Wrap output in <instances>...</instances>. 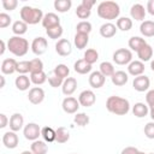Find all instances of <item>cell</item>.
I'll list each match as a JSON object with an SVG mask.
<instances>
[{
	"label": "cell",
	"mask_w": 154,
	"mask_h": 154,
	"mask_svg": "<svg viewBox=\"0 0 154 154\" xmlns=\"http://www.w3.org/2000/svg\"><path fill=\"white\" fill-rule=\"evenodd\" d=\"M106 108L108 112L116 116H125L130 111V102L124 97L112 95L106 101Z\"/></svg>",
	"instance_id": "6da1fadb"
},
{
	"label": "cell",
	"mask_w": 154,
	"mask_h": 154,
	"mask_svg": "<svg viewBox=\"0 0 154 154\" xmlns=\"http://www.w3.org/2000/svg\"><path fill=\"white\" fill-rule=\"evenodd\" d=\"M97 16L106 20L118 19L120 14V7L116 1H101L97 5Z\"/></svg>",
	"instance_id": "7a4b0ae2"
},
{
	"label": "cell",
	"mask_w": 154,
	"mask_h": 154,
	"mask_svg": "<svg viewBox=\"0 0 154 154\" xmlns=\"http://www.w3.org/2000/svg\"><path fill=\"white\" fill-rule=\"evenodd\" d=\"M20 20L25 22L28 25H35L43 19V12L41 8L31 7V6H23L19 11Z\"/></svg>",
	"instance_id": "3957f363"
},
{
	"label": "cell",
	"mask_w": 154,
	"mask_h": 154,
	"mask_svg": "<svg viewBox=\"0 0 154 154\" xmlns=\"http://www.w3.org/2000/svg\"><path fill=\"white\" fill-rule=\"evenodd\" d=\"M7 49L16 57H23L29 51V42L22 36H12L7 41Z\"/></svg>",
	"instance_id": "277c9868"
},
{
	"label": "cell",
	"mask_w": 154,
	"mask_h": 154,
	"mask_svg": "<svg viewBox=\"0 0 154 154\" xmlns=\"http://www.w3.org/2000/svg\"><path fill=\"white\" fill-rule=\"evenodd\" d=\"M112 59L117 65H129L132 61V52L128 48H119L113 53Z\"/></svg>",
	"instance_id": "5b68a950"
},
{
	"label": "cell",
	"mask_w": 154,
	"mask_h": 154,
	"mask_svg": "<svg viewBox=\"0 0 154 154\" xmlns=\"http://www.w3.org/2000/svg\"><path fill=\"white\" fill-rule=\"evenodd\" d=\"M23 135L26 140L29 141H36L38 140V137L41 136V128L38 124L36 123H29L24 126L23 129Z\"/></svg>",
	"instance_id": "8992f818"
},
{
	"label": "cell",
	"mask_w": 154,
	"mask_h": 154,
	"mask_svg": "<svg viewBox=\"0 0 154 154\" xmlns=\"http://www.w3.org/2000/svg\"><path fill=\"white\" fill-rule=\"evenodd\" d=\"M47 48H48V42L42 36L35 37L31 42V51L35 55H42L43 53H46Z\"/></svg>",
	"instance_id": "52a82bcc"
},
{
	"label": "cell",
	"mask_w": 154,
	"mask_h": 154,
	"mask_svg": "<svg viewBox=\"0 0 154 154\" xmlns=\"http://www.w3.org/2000/svg\"><path fill=\"white\" fill-rule=\"evenodd\" d=\"M79 102L76 97H72V96H66L64 100H63V103H61V107H63V111L67 114H75L77 113L78 108H79Z\"/></svg>",
	"instance_id": "ba28073f"
},
{
	"label": "cell",
	"mask_w": 154,
	"mask_h": 154,
	"mask_svg": "<svg viewBox=\"0 0 154 154\" xmlns=\"http://www.w3.org/2000/svg\"><path fill=\"white\" fill-rule=\"evenodd\" d=\"M96 101V96H95V93L90 89H87V90H83L79 95H78V102L81 106L83 107H91Z\"/></svg>",
	"instance_id": "9c48e42d"
},
{
	"label": "cell",
	"mask_w": 154,
	"mask_h": 154,
	"mask_svg": "<svg viewBox=\"0 0 154 154\" xmlns=\"http://www.w3.org/2000/svg\"><path fill=\"white\" fill-rule=\"evenodd\" d=\"M55 52L60 57H67L72 52V45L67 38H60L55 43Z\"/></svg>",
	"instance_id": "30bf717a"
},
{
	"label": "cell",
	"mask_w": 154,
	"mask_h": 154,
	"mask_svg": "<svg viewBox=\"0 0 154 154\" xmlns=\"http://www.w3.org/2000/svg\"><path fill=\"white\" fill-rule=\"evenodd\" d=\"M149 85H150V79L146 75H141V76H137L134 78L132 87L136 91H140V93L146 91L149 89Z\"/></svg>",
	"instance_id": "8fae6325"
},
{
	"label": "cell",
	"mask_w": 154,
	"mask_h": 154,
	"mask_svg": "<svg viewBox=\"0 0 154 154\" xmlns=\"http://www.w3.org/2000/svg\"><path fill=\"white\" fill-rule=\"evenodd\" d=\"M28 100L32 105H40L45 100V90L40 87H34L29 90L28 94Z\"/></svg>",
	"instance_id": "7c38bea8"
},
{
	"label": "cell",
	"mask_w": 154,
	"mask_h": 154,
	"mask_svg": "<svg viewBox=\"0 0 154 154\" xmlns=\"http://www.w3.org/2000/svg\"><path fill=\"white\" fill-rule=\"evenodd\" d=\"M2 143L6 148L8 149H14L18 143H19V138H18V135L14 132V131H7L2 135Z\"/></svg>",
	"instance_id": "4fadbf2b"
},
{
	"label": "cell",
	"mask_w": 154,
	"mask_h": 154,
	"mask_svg": "<svg viewBox=\"0 0 154 154\" xmlns=\"http://www.w3.org/2000/svg\"><path fill=\"white\" fill-rule=\"evenodd\" d=\"M41 23H42V26L45 29H49V28L60 25V18L58 17V14H55L53 12H48L43 16V19Z\"/></svg>",
	"instance_id": "5bb4252c"
},
{
	"label": "cell",
	"mask_w": 154,
	"mask_h": 154,
	"mask_svg": "<svg viewBox=\"0 0 154 154\" xmlns=\"http://www.w3.org/2000/svg\"><path fill=\"white\" fill-rule=\"evenodd\" d=\"M105 81H106V77L100 71H94L89 76V84L94 89H99V88L103 87Z\"/></svg>",
	"instance_id": "9a60e30c"
},
{
	"label": "cell",
	"mask_w": 154,
	"mask_h": 154,
	"mask_svg": "<svg viewBox=\"0 0 154 154\" xmlns=\"http://www.w3.org/2000/svg\"><path fill=\"white\" fill-rule=\"evenodd\" d=\"M76 88H77V79L75 77H67L61 85L63 94L66 96H71L76 91Z\"/></svg>",
	"instance_id": "2e32d148"
},
{
	"label": "cell",
	"mask_w": 154,
	"mask_h": 154,
	"mask_svg": "<svg viewBox=\"0 0 154 154\" xmlns=\"http://www.w3.org/2000/svg\"><path fill=\"white\" fill-rule=\"evenodd\" d=\"M146 13H147V10L141 4H134L131 6V8H130V16L135 20H140V22L141 20H144Z\"/></svg>",
	"instance_id": "e0dca14e"
},
{
	"label": "cell",
	"mask_w": 154,
	"mask_h": 154,
	"mask_svg": "<svg viewBox=\"0 0 154 154\" xmlns=\"http://www.w3.org/2000/svg\"><path fill=\"white\" fill-rule=\"evenodd\" d=\"M143 72H144V64L140 60H132L128 65V73L134 77L141 76V75H143Z\"/></svg>",
	"instance_id": "ac0fdd59"
},
{
	"label": "cell",
	"mask_w": 154,
	"mask_h": 154,
	"mask_svg": "<svg viewBox=\"0 0 154 154\" xmlns=\"http://www.w3.org/2000/svg\"><path fill=\"white\" fill-rule=\"evenodd\" d=\"M24 125V118L20 113H13L10 118V123H8V126L11 129V131H19Z\"/></svg>",
	"instance_id": "d6986e66"
},
{
	"label": "cell",
	"mask_w": 154,
	"mask_h": 154,
	"mask_svg": "<svg viewBox=\"0 0 154 154\" xmlns=\"http://www.w3.org/2000/svg\"><path fill=\"white\" fill-rule=\"evenodd\" d=\"M116 34H117V26H116V24H113V23H111V22L103 23V24L100 26V35H101L103 38H111V37H113Z\"/></svg>",
	"instance_id": "ffe728a7"
},
{
	"label": "cell",
	"mask_w": 154,
	"mask_h": 154,
	"mask_svg": "<svg viewBox=\"0 0 154 154\" xmlns=\"http://www.w3.org/2000/svg\"><path fill=\"white\" fill-rule=\"evenodd\" d=\"M17 63L13 58L5 59L1 64V72L2 75H12L13 72L17 71Z\"/></svg>",
	"instance_id": "44dd1931"
},
{
	"label": "cell",
	"mask_w": 154,
	"mask_h": 154,
	"mask_svg": "<svg viewBox=\"0 0 154 154\" xmlns=\"http://www.w3.org/2000/svg\"><path fill=\"white\" fill-rule=\"evenodd\" d=\"M111 81H112V83H113L114 85H117V87H123V85H125V84L128 83L129 76H128V73H126L125 71L119 70V71H116V72L113 73V76L111 77Z\"/></svg>",
	"instance_id": "7402d4cb"
},
{
	"label": "cell",
	"mask_w": 154,
	"mask_h": 154,
	"mask_svg": "<svg viewBox=\"0 0 154 154\" xmlns=\"http://www.w3.org/2000/svg\"><path fill=\"white\" fill-rule=\"evenodd\" d=\"M14 84H16V88L18 90L25 91V90L29 89V87L31 84V81H30V77H28L26 75H19L18 77H16Z\"/></svg>",
	"instance_id": "603a6c76"
},
{
	"label": "cell",
	"mask_w": 154,
	"mask_h": 154,
	"mask_svg": "<svg viewBox=\"0 0 154 154\" xmlns=\"http://www.w3.org/2000/svg\"><path fill=\"white\" fill-rule=\"evenodd\" d=\"M132 113L135 117L137 118H144L146 116L149 114V107L147 106V103L143 102H136L132 106Z\"/></svg>",
	"instance_id": "cb8c5ba5"
},
{
	"label": "cell",
	"mask_w": 154,
	"mask_h": 154,
	"mask_svg": "<svg viewBox=\"0 0 154 154\" xmlns=\"http://www.w3.org/2000/svg\"><path fill=\"white\" fill-rule=\"evenodd\" d=\"M140 31L144 37H153L154 36V22L143 20L140 25Z\"/></svg>",
	"instance_id": "d4e9b609"
},
{
	"label": "cell",
	"mask_w": 154,
	"mask_h": 154,
	"mask_svg": "<svg viewBox=\"0 0 154 154\" xmlns=\"http://www.w3.org/2000/svg\"><path fill=\"white\" fill-rule=\"evenodd\" d=\"M73 70L79 75H85V73H89L91 71V65L88 64L84 59H78L73 64Z\"/></svg>",
	"instance_id": "484cf974"
},
{
	"label": "cell",
	"mask_w": 154,
	"mask_h": 154,
	"mask_svg": "<svg viewBox=\"0 0 154 154\" xmlns=\"http://www.w3.org/2000/svg\"><path fill=\"white\" fill-rule=\"evenodd\" d=\"M30 150H31L34 154H47V152H48L47 142L36 140V141H34V142L31 143Z\"/></svg>",
	"instance_id": "4316f807"
},
{
	"label": "cell",
	"mask_w": 154,
	"mask_h": 154,
	"mask_svg": "<svg viewBox=\"0 0 154 154\" xmlns=\"http://www.w3.org/2000/svg\"><path fill=\"white\" fill-rule=\"evenodd\" d=\"M128 45H129V48H130L131 51H135V52L137 53L143 46L147 45V42H146L144 38H142V37H140V36H132V37H130Z\"/></svg>",
	"instance_id": "83f0119b"
},
{
	"label": "cell",
	"mask_w": 154,
	"mask_h": 154,
	"mask_svg": "<svg viewBox=\"0 0 154 154\" xmlns=\"http://www.w3.org/2000/svg\"><path fill=\"white\" fill-rule=\"evenodd\" d=\"M137 57H138L140 61H142V63L150 60L152 57H153V48H152V46L148 45V43H147L146 46H143V47L137 52Z\"/></svg>",
	"instance_id": "f1b7e54d"
},
{
	"label": "cell",
	"mask_w": 154,
	"mask_h": 154,
	"mask_svg": "<svg viewBox=\"0 0 154 154\" xmlns=\"http://www.w3.org/2000/svg\"><path fill=\"white\" fill-rule=\"evenodd\" d=\"M88 42H89V35L76 32V35L73 37V43L77 49H84L87 47Z\"/></svg>",
	"instance_id": "f546056e"
},
{
	"label": "cell",
	"mask_w": 154,
	"mask_h": 154,
	"mask_svg": "<svg viewBox=\"0 0 154 154\" xmlns=\"http://www.w3.org/2000/svg\"><path fill=\"white\" fill-rule=\"evenodd\" d=\"M41 136H42V138H43L45 142L51 143V142H54L55 141L57 134H55V130L53 128H51V126H43L41 129Z\"/></svg>",
	"instance_id": "4dcf8cb0"
},
{
	"label": "cell",
	"mask_w": 154,
	"mask_h": 154,
	"mask_svg": "<svg viewBox=\"0 0 154 154\" xmlns=\"http://www.w3.org/2000/svg\"><path fill=\"white\" fill-rule=\"evenodd\" d=\"M55 142L58 143H66L69 140H70V132L64 126H59L57 130H55Z\"/></svg>",
	"instance_id": "1f68e13d"
},
{
	"label": "cell",
	"mask_w": 154,
	"mask_h": 154,
	"mask_svg": "<svg viewBox=\"0 0 154 154\" xmlns=\"http://www.w3.org/2000/svg\"><path fill=\"white\" fill-rule=\"evenodd\" d=\"M116 26L122 31H129L132 28V19L129 17H120L117 19Z\"/></svg>",
	"instance_id": "d6a6232c"
},
{
	"label": "cell",
	"mask_w": 154,
	"mask_h": 154,
	"mask_svg": "<svg viewBox=\"0 0 154 154\" xmlns=\"http://www.w3.org/2000/svg\"><path fill=\"white\" fill-rule=\"evenodd\" d=\"M28 30V24L23 20H16L12 24V32L14 34V36H22Z\"/></svg>",
	"instance_id": "836d02e7"
},
{
	"label": "cell",
	"mask_w": 154,
	"mask_h": 154,
	"mask_svg": "<svg viewBox=\"0 0 154 154\" xmlns=\"http://www.w3.org/2000/svg\"><path fill=\"white\" fill-rule=\"evenodd\" d=\"M53 5H54V8H55L58 12L65 13V12H67V11L71 8L72 1H71V0H55Z\"/></svg>",
	"instance_id": "e575fe53"
},
{
	"label": "cell",
	"mask_w": 154,
	"mask_h": 154,
	"mask_svg": "<svg viewBox=\"0 0 154 154\" xmlns=\"http://www.w3.org/2000/svg\"><path fill=\"white\" fill-rule=\"evenodd\" d=\"M99 69H100L99 71H100L105 77H112V76H113V73L116 72L113 64H112V63H109V61H102V63L100 64Z\"/></svg>",
	"instance_id": "d590c367"
},
{
	"label": "cell",
	"mask_w": 154,
	"mask_h": 154,
	"mask_svg": "<svg viewBox=\"0 0 154 154\" xmlns=\"http://www.w3.org/2000/svg\"><path fill=\"white\" fill-rule=\"evenodd\" d=\"M53 75H55V76H58L65 81L70 75V69L65 64H58L53 70Z\"/></svg>",
	"instance_id": "8d00e7d4"
},
{
	"label": "cell",
	"mask_w": 154,
	"mask_h": 154,
	"mask_svg": "<svg viewBox=\"0 0 154 154\" xmlns=\"http://www.w3.org/2000/svg\"><path fill=\"white\" fill-rule=\"evenodd\" d=\"M47 79H48V77H47V75H46L45 71L30 73V81H31V83H34L35 85H41V84H43Z\"/></svg>",
	"instance_id": "74e56055"
},
{
	"label": "cell",
	"mask_w": 154,
	"mask_h": 154,
	"mask_svg": "<svg viewBox=\"0 0 154 154\" xmlns=\"http://www.w3.org/2000/svg\"><path fill=\"white\" fill-rule=\"evenodd\" d=\"M83 59H84L88 64L93 65L94 63L97 61V59H99V53H97L96 49H94V48H89V49H87V51L84 52Z\"/></svg>",
	"instance_id": "f35d334b"
},
{
	"label": "cell",
	"mask_w": 154,
	"mask_h": 154,
	"mask_svg": "<svg viewBox=\"0 0 154 154\" xmlns=\"http://www.w3.org/2000/svg\"><path fill=\"white\" fill-rule=\"evenodd\" d=\"M64 30H63V26L61 25H57V26H53V28H49V29H46V34L49 38L52 40H58L61 37Z\"/></svg>",
	"instance_id": "ab89813d"
},
{
	"label": "cell",
	"mask_w": 154,
	"mask_h": 154,
	"mask_svg": "<svg viewBox=\"0 0 154 154\" xmlns=\"http://www.w3.org/2000/svg\"><path fill=\"white\" fill-rule=\"evenodd\" d=\"M73 122H75V124H77L78 126H87L88 124H89V122H90V118H89V116L87 114V113H83V112H81V113H76V116H75V118H73Z\"/></svg>",
	"instance_id": "60d3db41"
},
{
	"label": "cell",
	"mask_w": 154,
	"mask_h": 154,
	"mask_svg": "<svg viewBox=\"0 0 154 154\" xmlns=\"http://www.w3.org/2000/svg\"><path fill=\"white\" fill-rule=\"evenodd\" d=\"M91 29H93L91 23L88 22V20H81L76 25V31L79 32V34H87V35H89V32L91 31Z\"/></svg>",
	"instance_id": "b9f144b4"
},
{
	"label": "cell",
	"mask_w": 154,
	"mask_h": 154,
	"mask_svg": "<svg viewBox=\"0 0 154 154\" xmlns=\"http://www.w3.org/2000/svg\"><path fill=\"white\" fill-rule=\"evenodd\" d=\"M91 14V10L87 8L85 6H83L82 4H79L76 8V16L79 18V19H88Z\"/></svg>",
	"instance_id": "7bdbcfd3"
},
{
	"label": "cell",
	"mask_w": 154,
	"mask_h": 154,
	"mask_svg": "<svg viewBox=\"0 0 154 154\" xmlns=\"http://www.w3.org/2000/svg\"><path fill=\"white\" fill-rule=\"evenodd\" d=\"M43 71V63L40 58H35L32 60H30V73H35V72H40Z\"/></svg>",
	"instance_id": "ee69618b"
},
{
	"label": "cell",
	"mask_w": 154,
	"mask_h": 154,
	"mask_svg": "<svg viewBox=\"0 0 154 154\" xmlns=\"http://www.w3.org/2000/svg\"><path fill=\"white\" fill-rule=\"evenodd\" d=\"M17 72L19 75H25V73L30 72V61H28V60L18 61L17 63Z\"/></svg>",
	"instance_id": "f6af8a7d"
},
{
	"label": "cell",
	"mask_w": 154,
	"mask_h": 154,
	"mask_svg": "<svg viewBox=\"0 0 154 154\" xmlns=\"http://www.w3.org/2000/svg\"><path fill=\"white\" fill-rule=\"evenodd\" d=\"M144 136L149 140H154V122H149L144 125Z\"/></svg>",
	"instance_id": "bcb514c9"
},
{
	"label": "cell",
	"mask_w": 154,
	"mask_h": 154,
	"mask_svg": "<svg viewBox=\"0 0 154 154\" xmlns=\"http://www.w3.org/2000/svg\"><path fill=\"white\" fill-rule=\"evenodd\" d=\"M48 83L52 88H58V87H61L63 83H64V79H61L60 77L55 76V75H52V76H48Z\"/></svg>",
	"instance_id": "7dc6e473"
},
{
	"label": "cell",
	"mask_w": 154,
	"mask_h": 154,
	"mask_svg": "<svg viewBox=\"0 0 154 154\" xmlns=\"http://www.w3.org/2000/svg\"><path fill=\"white\" fill-rule=\"evenodd\" d=\"M12 22V18L10 17V14L5 13V12H1L0 13V28L1 29H5L7 28Z\"/></svg>",
	"instance_id": "c3c4849f"
},
{
	"label": "cell",
	"mask_w": 154,
	"mask_h": 154,
	"mask_svg": "<svg viewBox=\"0 0 154 154\" xmlns=\"http://www.w3.org/2000/svg\"><path fill=\"white\" fill-rule=\"evenodd\" d=\"M2 7L7 11H13L16 10V7L18 6V1L17 0H2Z\"/></svg>",
	"instance_id": "681fc988"
},
{
	"label": "cell",
	"mask_w": 154,
	"mask_h": 154,
	"mask_svg": "<svg viewBox=\"0 0 154 154\" xmlns=\"http://www.w3.org/2000/svg\"><path fill=\"white\" fill-rule=\"evenodd\" d=\"M146 102L149 108H154V89L149 90L146 94Z\"/></svg>",
	"instance_id": "f907efd6"
},
{
	"label": "cell",
	"mask_w": 154,
	"mask_h": 154,
	"mask_svg": "<svg viewBox=\"0 0 154 154\" xmlns=\"http://www.w3.org/2000/svg\"><path fill=\"white\" fill-rule=\"evenodd\" d=\"M120 154H146V153L138 150L136 147H126V148H124L122 150Z\"/></svg>",
	"instance_id": "816d5d0a"
},
{
	"label": "cell",
	"mask_w": 154,
	"mask_h": 154,
	"mask_svg": "<svg viewBox=\"0 0 154 154\" xmlns=\"http://www.w3.org/2000/svg\"><path fill=\"white\" fill-rule=\"evenodd\" d=\"M8 123H10V119H7L6 114L1 113V114H0V128H1V129L6 128V126L8 125Z\"/></svg>",
	"instance_id": "f5cc1de1"
},
{
	"label": "cell",
	"mask_w": 154,
	"mask_h": 154,
	"mask_svg": "<svg viewBox=\"0 0 154 154\" xmlns=\"http://www.w3.org/2000/svg\"><path fill=\"white\" fill-rule=\"evenodd\" d=\"M146 10H147V12H148L149 14L154 16V0H149V1L147 2V7H146Z\"/></svg>",
	"instance_id": "db71d44e"
},
{
	"label": "cell",
	"mask_w": 154,
	"mask_h": 154,
	"mask_svg": "<svg viewBox=\"0 0 154 154\" xmlns=\"http://www.w3.org/2000/svg\"><path fill=\"white\" fill-rule=\"evenodd\" d=\"M83 6H85L87 8H89V10H91L93 8V6L95 5V1L94 0H82V2H81Z\"/></svg>",
	"instance_id": "11a10c76"
},
{
	"label": "cell",
	"mask_w": 154,
	"mask_h": 154,
	"mask_svg": "<svg viewBox=\"0 0 154 154\" xmlns=\"http://www.w3.org/2000/svg\"><path fill=\"white\" fill-rule=\"evenodd\" d=\"M0 45H1V51H0V55H2V54L5 53V49H6V43H5V41H4V40H1V41H0Z\"/></svg>",
	"instance_id": "9f6ffc18"
},
{
	"label": "cell",
	"mask_w": 154,
	"mask_h": 154,
	"mask_svg": "<svg viewBox=\"0 0 154 154\" xmlns=\"http://www.w3.org/2000/svg\"><path fill=\"white\" fill-rule=\"evenodd\" d=\"M0 79H1L0 88H4V87H5V77H4V75H1V76H0Z\"/></svg>",
	"instance_id": "6f0895ef"
},
{
	"label": "cell",
	"mask_w": 154,
	"mask_h": 154,
	"mask_svg": "<svg viewBox=\"0 0 154 154\" xmlns=\"http://www.w3.org/2000/svg\"><path fill=\"white\" fill-rule=\"evenodd\" d=\"M149 116H150L152 120L154 122V108H149Z\"/></svg>",
	"instance_id": "680465c9"
},
{
	"label": "cell",
	"mask_w": 154,
	"mask_h": 154,
	"mask_svg": "<svg viewBox=\"0 0 154 154\" xmlns=\"http://www.w3.org/2000/svg\"><path fill=\"white\" fill-rule=\"evenodd\" d=\"M20 154H34L31 150H24V152H22Z\"/></svg>",
	"instance_id": "91938a15"
},
{
	"label": "cell",
	"mask_w": 154,
	"mask_h": 154,
	"mask_svg": "<svg viewBox=\"0 0 154 154\" xmlns=\"http://www.w3.org/2000/svg\"><path fill=\"white\" fill-rule=\"evenodd\" d=\"M150 69H152V71H154V59L150 61Z\"/></svg>",
	"instance_id": "94428289"
},
{
	"label": "cell",
	"mask_w": 154,
	"mask_h": 154,
	"mask_svg": "<svg viewBox=\"0 0 154 154\" xmlns=\"http://www.w3.org/2000/svg\"><path fill=\"white\" fill-rule=\"evenodd\" d=\"M148 154H154V153H148Z\"/></svg>",
	"instance_id": "6125c7cd"
},
{
	"label": "cell",
	"mask_w": 154,
	"mask_h": 154,
	"mask_svg": "<svg viewBox=\"0 0 154 154\" xmlns=\"http://www.w3.org/2000/svg\"><path fill=\"white\" fill-rule=\"evenodd\" d=\"M73 154H76V153H73Z\"/></svg>",
	"instance_id": "be15d7a7"
}]
</instances>
